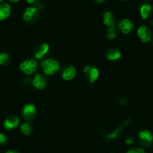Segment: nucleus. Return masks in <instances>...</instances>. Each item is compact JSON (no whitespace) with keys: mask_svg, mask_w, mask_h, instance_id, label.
<instances>
[{"mask_svg":"<svg viewBox=\"0 0 153 153\" xmlns=\"http://www.w3.org/2000/svg\"><path fill=\"white\" fill-rule=\"evenodd\" d=\"M11 5L8 3L0 4V20L8 18L11 14Z\"/></svg>","mask_w":153,"mask_h":153,"instance_id":"ddd939ff","label":"nucleus"},{"mask_svg":"<svg viewBox=\"0 0 153 153\" xmlns=\"http://www.w3.org/2000/svg\"><path fill=\"white\" fill-rule=\"evenodd\" d=\"M152 25H153V21H152Z\"/></svg>","mask_w":153,"mask_h":153,"instance_id":"c85d7f7f","label":"nucleus"},{"mask_svg":"<svg viewBox=\"0 0 153 153\" xmlns=\"http://www.w3.org/2000/svg\"><path fill=\"white\" fill-rule=\"evenodd\" d=\"M137 35L140 39L144 43H147L151 40L152 32L146 26H140L137 30Z\"/></svg>","mask_w":153,"mask_h":153,"instance_id":"0eeeda50","label":"nucleus"},{"mask_svg":"<svg viewBox=\"0 0 153 153\" xmlns=\"http://www.w3.org/2000/svg\"><path fill=\"white\" fill-rule=\"evenodd\" d=\"M7 141V137L5 134L0 133V144H5Z\"/></svg>","mask_w":153,"mask_h":153,"instance_id":"4be33fe9","label":"nucleus"},{"mask_svg":"<svg viewBox=\"0 0 153 153\" xmlns=\"http://www.w3.org/2000/svg\"><path fill=\"white\" fill-rule=\"evenodd\" d=\"M134 141V136H130L126 139V143L128 145H131V144H133Z\"/></svg>","mask_w":153,"mask_h":153,"instance_id":"5701e85b","label":"nucleus"},{"mask_svg":"<svg viewBox=\"0 0 153 153\" xmlns=\"http://www.w3.org/2000/svg\"><path fill=\"white\" fill-rule=\"evenodd\" d=\"M127 153H145V150L143 148L138 147V148H134L128 150V151L127 152Z\"/></svg>","mask_w":153,"mask_h":153,"instance_id":"412c9836","label":"nucleus"},{"mask_svg":"<svg viewBox=\"0 0 153 153\" xmlns=\"http://www.w3.org/2000/svg\"><path fill=\"white\" fill-rule=\"evenodd\" d=\"M122 54L120 51L114 48H110L106 52V58L110 61H116L121 58Z\"/></svg>","mask_w":153,"mask_h":153,"instance_id":"4468645a","label":"nucleus"},{"mask_svg":"<svg viewBox=\"0 0 153 153\" xmlns=\"http://www.w3.org/2000/svg\"><path fill=\"white\" fill-rule=\"evenodd\" d=\"M50 50V47L48 44H42L41 45L37 47L34 51V56L37 59H41L43 58L45 55L48 53Z\"/></svg>","mask_w":153,"mask_h":153,"instance_id":"1a4fd4ad","label":"nucleus"},{"mask_svg":"<svg viewBox=\"0 0 153 153\" xmlns=\"http://www.w3.org/2000/svg\"><path fill=\"white\" fill-rule=\"evenodd\" d=\"M122 128H123V127L120 128H117V130L114 131H113V133H111V134H110L107 135V139L112 140V139H114V138L117 137L118 136L119 134H120V132L121 131Z\"/></svg>","mask_w":153,"mask_h":153,"instance_id":"aec40b11","label":"nucleus"},{"mask_svg":"<svg viewBox=\"0 0 153 153\" xmlns=\"http://www.w3.org/2000/svg\"><path fill=\"white\" fill-rule=\"evenodd\" d=\"M93 1L98 2V3H101V2H104L105 0H93Z\"/></svg>","mask_w":153,"mask_h":153,"instance_id":"393cba45","label":"nucleus"},{"mask_svg":"<svg viewBox=\"0 0 153 153\" xmlns=\"http://www.w3.org/2000/svg\"><path fill=\"white\" fill-rule=\"evenodd\" d=\"M5 153H18V152H17L15 151H13V150H8V151H7Z\"/></svg>","mask_w":153,"mask_h":153,"instance_id":"a878e982","label":"nucleus"},{"mask_svg":"<svg viewBox=\"0 0 153 153\" xmlns=\"http://www.w3.org/2000/svg\"><path fill=\"white\" fill-rule=\"evenodd\" d=\"M103 23L105 26L114 27V17L110 11H106L103 16Z\"/></svg>","mask_w":153,"mask_h":153,"instance_id":"dca6fc26","label":"nucleus"},{"mask_svg":"<svg viewBox=\"0 0 153 153\" xmlns=\"http://www.w3.org/2000/svg\"><path fill=\"white\" fill-rule=\"evenodd\" d=\"M134 24L129 19H123L118 23V28L123 34H128L134 29Z\"/></svg>","mask_w":153,"mask_h":153,"instance_id":"6e6552de","label":"nucleus"},{"mask_svg":"<svg viewBox=\"0 0 153 153\" xmlns=\"http://www.w3.org/2000/svg\"><path fill=\"white\" fill-rule=\"evenodd\" d=\"M38 0H26V2L29 4H35L36 3Z\"/></svg>","mask_w":153,"mask_h":153,"instance_id":"b1692460","label":"nucleus"},{"mask_svg":"<svg viewBox=\"0 0 153 153\" xmlns=\"http://www.w3.org/2000/svg\"><path fill=\"white\" fill-rule=\"evenodd\" d=\"M83 74L91 83H95L99 76V71L98 69L91 65L85 66L83 68Z\"/></svg>","mask_w":153,"mask_h":153,"instance_id":"7ed1b4c3","label":"nucleus"},{"mask_svg":"<svg viewBox=\"0 0 153 153\" xmlns=\"http://www.w3.org/2000/svg\"><path fill=\"white\" fill-rule=\"evenodd\" d=\"M39 11L36 7H29L25 10V12L23 15L24 21L27 23H32L35 21L38 17Z\"/></svg>","mask_w":153,"mask_h":153,"instance_id":"20e7f679","label":"nucleus"},{"mask_svg":"<svg viewBox=\"0 0 153 153\" xmlns=\"http://www.w3.org/2000/svg\"><path fill=\"white\" fill-rule=\"evenodd\" d=\"M152 46H153V42H152Z\"/></svg>","mask_w":153,"mask_h":153,"instance_id":"7c9ffc66","label":"nucleus"},{"mask_svg":"<svg viewBox=\"0 0 153 153\" xmlns=\"http://www.w3.org/2000/svg\"><path fill=\"white\" fill-rule=\"evenodd\" d=\"M37 68H38V62L35 59H26L20 65V70L27 75H31L36 71Z\"/></svg>","mask_w":153,"mask_h":153,"instance_id":"f03ea898","label":"nucleus"},{"mask_svg":"<svg viewBox=\"0 0 153 153\" xmlns=\"http://www.w3.org/2000/svg\"><path fill=\"white\" fill-rule=\"evenodd\" d=\"M76 69L74 66L68 65L63 69L62 73V77L64 80L69 81L74 78L75 75H76Z\"/></svg>","mask_w":153,"mask_h":153,"instance_id":"9b49d317","label":"nucleus"},{"mask_svg":"<svg viewBox=\"0 0 153 153\" xmlns=\"http://www.w3.org/2000/svg\"><path fill=\"white\" fill-rule=\"evenodd\" d=\"M10 57L7 53H0V65H5L9 62Z\"/></svg>","mask_w":153,"mask_h":153,"instance_id":"a211bd4d","label":"nucleus"},{"mask_svg":"<svg viewBox=\"0 0 153 153\" xmlns=\"http://www.w3.org/2000/svg\"><path fill=\"white\" fill-rule=\"evenodd\" d=\"M10 2H18L20 0H9Z\"/></svg>","mask_w":153,"mask_h":153,"instance_id":"bb28decb","label":"nucleus"},{"mask_svg":"<svg viewBox=\"0 0 153 153\" xmlns=\"http://www.w3.org/2000/svg\"><path fill=\"white\" fill-rule=\"evenodd\" d=\"M42 70L46 75H53L59 70L58 61L53 59H47L42 62Z\"/></svg>","mask_w":153,"mask_h":153,"instance_id":"f257e3e1","label":"nucleus"},{"mask_svg":"<svg viewBox=\"0 0 153 153\" xmlns=\"http://www.w3.org/2000/svg\"><path fill=\"white\" fill-rule=\"evenodd\" d=\"M107 36L108 39L110 40H113L114 38H116L117 37V33H116V29H115V27H110L109 29H107Z\"/></svg>","mask_w":153,"mask_h":153,"instance_id":"6ab92c4d","label":"nucleus"},{"mask_svg":"<svg viewBox=\"0 0 153 153\" xmlns=\"http://www.w3.org/2000/svg\"><path fill=\"white\" fill-rule=\"evenodd\" d=\"M2 1H3V0H0V2H2Z\"/></svg>","mask_w":153,"mask_h":153,"instance_id":"cd10ccee","label":"nucleus"},{"mask_svg":"<svg viewBox=\"0 0 153 153\" xmlns=\"http://www.w3.org/2000/svg\"><path fill=\"white\" fill-rule=\"evenodd\" d=\"M20 130L24 135H29L32 132V126L29 123H23L20 126Z\"/></svg>","mask_w":153,"mask_h":153,"instance_id":"f3484780","label":"nucleus"},{"mask_svg":"<svg viewBox=\"0 0 153 153\" xmlns=\"http://www.w3.org/2000/svg\"><path fill=\"white\" fill-rule=\"evenodd\" d=\"M20 124V119L17 117L11 116L7 118L4 122V127L6 130H11L18 126Z\"/></svg>","mask_w":153,"mask_h":153,"instance_id":"f8f14e48","label":"nucleus"},{"mask_svg":"<svg viewBox=\"0 0 153 153\" xmlns=\"http://www.w3.org/2000/svg\"><path fill=\"white\" fill-rule=\"evenodd\" d=\"M35 113H36V108H35V104L29 103V104H26L23 107L22 116L26 120H31L35 117Z\"/></svg>","mask_w":153,"mask_h":153,"instance_id":"39448f33","label":"nucleus"},{"mask_svg":"<svg viewBox=\"0 0 153 153\" xmlns=\"http://www.w3.org/2000/svg\"><path fill=\"white\" fill-rule=\"evenodd\" d=\"M121 1H126V0H121Z\"/></svg>","mask_w":153,"mask_h":153,"instance_id":"c756f323","label":"nucleus"},{"mask_svg":"<svg viewBox=\"0 0 153 153\" xmlns=\"http://www.w3.org/2000/svg\"><path fill=\"white\" fill-rule=\"evenodd\" d=\"M139 141L142 145L149 146L153 141V137L149 130H143L139 133Z\"/></svg>","mask_w":153,"mask_h":153,"instance_id":"423d86ee","label":"nucleus"},{"mask_svg":"<svg viewBox=\"0 0 153 153\" xmlns=\"http://www.w3.org/2000/svg\"><path fill=\"white\" fill-rule=\"evenodd\" d=\"M152 11V5L149 2H145L142 4L140 8V13L141 17L143 20H146L149 16Z\"/></svg>","mask_w":153,"mask_h":153,"instance_id":"2eb2a0df","label":"nucleus"},{"mask_svg":"<svg viewBox=\"0 0 153 153\" xmlns=\"http://www.w3.org/2000/svg\"><path fill=\"white\" fill-rule=\"evenodd\" d=\"M32 84H33V86H35L36 89H40V90L44 89L47 86L46 77L44 76L43 75L40 74H37L35 75Z\"/></svg>","mask_w":153,"mask_h":153,"instance_id":"9d476101","label":"nucleus"}]
</instances>
